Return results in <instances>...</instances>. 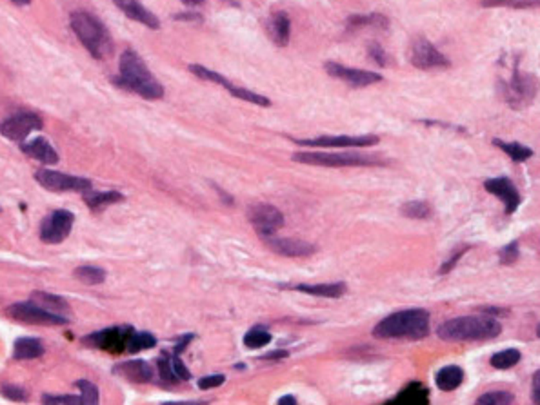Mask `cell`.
<instances>
[{"label": "cell", "instance_id": "681fc988", "mask_svg": "<svg viewBox=\"0 0 540 405\" xmlns=\"http://www.w3.org/2000/svg\"><path fill=\"white\" fill-rule=\"evenodd\" d=\"M279 404L281 405H296V398H293V396H282V398H279Z\"/></svg>", "mask_w": 540, "mask_h": 405}, {"label": "cell", "instance_id": "f35d334b", "mask_svg": "<svg viewBox=\"0 0 540 405\" xmlns=\"http://www.w3.org/2000/svg\"><path fill=\"white\" fill-rule=\"evenodd\" d=\"M156 367H159V373H161V378L164 380V382H177V376H175V373H173V367H172V356H167V354H162L161 358H159V362H156Z\"/></svg>", "mask_w": 540, "mask_h": 405}, {"label": "cell", "instance_id": "4dcf8cb0", "mask_svg": "<svg viewBox=\"0 0 540 405\" xmlns=\"http://www.w3.org/2000/svg\"><path fill=\"white\" fill-rule=\"evenodd\" d=\"M156 345V338L151 334V332L145 331H133L130 336V342H128V353H139V351H144V349H151Z\"/></svg>", "mask_w": 540, "mask_h": 405}, {"label": "cell", "instance_id": "c3c4849f", "mask_svg": "<svg viewBox=\"0 0 540 405\" xmlns=\"http://www.w3.org/2000/svg\"><path fill=\"white\" fill-rule=\"evenodd\" d=\"M287 351H277V353H268L262 356V360H277V358H286Z\"/></svg>", "mask_w": 540, "mask_h": 405}, {"label": "cell", "instance_id": "f546056e", "mask_svg": "<svg viewBox=\"0 0 540 405\" xmlns=\"http://www.w3.org/2000/svg\"><path fill=\"white\" fill-rule=\"evenodd\" d=\"M75 278L78 282H82L86 286H99L102 282L106 280V271L100 269V267H95V265H80L75 269Z\"/></svg>", "mask_w": 540, "mask_h": 405}, {"label": "cell", "instance_id": "ac0fdd59", "mask_svg": "<svg viewBox=\"0 0 540 405\" xmlns=\"http://www.w3.org/2000/svg\"><path fill=\"white\" fill-rule=\"evenodd\" d=\"M113 2L131 21L141 22V24H144V26L150 27V29H159V27H161V21H159L148 8H144L139 0H113Z\"/></svg>", "mask_w": 540, "mask_h": 405}, {"label": "cell", "instance_id": "d6a6232c", "mask_svg": "<svg viewBox=\"0 0 540 405\" xmlns=\"http://www.w3.org/2000/svg\"><path fill=\"white\" fill-rule=\"evenodd\" d=\"M520 358H522V354H520L519 349H504V351L491 356V365L495 369L504 371V369L515 367L520 362Z\"/></svg>", "mask_w": 540, "mask_h": 405}, {"label": "cell", "instance_id": "ba28073f", "mask_svg": "<svg viewBox=\"0 0 540 405\" xmlns=\"http://www.w3.org/2000/svg\"><path fill=\"white\" fill-rule=\"evenodd\" d=\"M35 180L44 189L53 193H86L91 189V180L82 177H73L68 173L53 171V169H38Z\"/></svg>", "mask_w": 540, "mask_h": 405}, {"label": "cell", "instance_id": "bcb514c9", "mask_svg": "<svg viewBox=\"0 0 540 405\" xmlns=\"http://www.w3.org/2000/svg\"><path fill=\"white\" fill-rule=\"evenodd\" d=\"M224 380H226L224 374H209V376H204V378L198 380V387L200 389H213V387L222 385Z\"/></svg>", "mask_w": 540, "mask_h": 405}, {"label": "cell", "instance_id": "74e56055", "mask_svg": "<svg viewBox=\"0 0 540 405\" xmlns=\"http://www.w3.org/2000/svg\"><path fill=\"white\" fill-rule=\"evenodd\" d=\"M80 391V398H82V404L86 405H95L99 404V387L89 382V380H78L75 384Z\"/></svg>", "mask_w": 540, "mask_h": 405}, {"label": "cell", "instance_id": "ffe728a7", "mask_svg": "<svg viewBox=\"0 0 540 405\" xmlns=\"http://www.w3.org/2000/svg\"><path fill=\"white\" fill-rule=\"evenodd\" d=\"M113 373L130 380V382H135V384H148L153 380V369L144 360H133V362L115 365Z\"/></svg>", "mask_w": 540, "mask_h": 405}, {"label": "cell", "instance_id": "4316f807", "mask_svg": "<svg viewBox=\"0 0 540 405\" xmlns=\"http://www.w3.org/2000/svg\"><path fill=\"white\" fill-rule=\"evenodd\" d=\"M32 300L36 302L38 306H42L44 309L51 312H57V315H62V312L69 311V304L64 298L57 295H51V293H44V291H35L32 296Z\"/></svg>", "mask_w": 540, "mask_h": 405}, {"label": "cell", "instance_id": "f1b7e54d", "mask_svg": "<svg viewBox=\"0 0 540 405\" xmlns=\"http://www.w3.org/2000/svg\"><path fill=\"white\" fill-rule=\"evenodd\" d=\"M493 144L499 147V149L504 151L506 155L513 162H526L533 156V149L524 146V144H520V142H504L500 140V138H495Z\"/></svg>", "mask_w": 540, "mask_h": 405}, {"label": "cell", "instance_id": "8992f818", "mask_svg": "<svg viewBox=\"0 0 540 405\" xmlns=\"http://www.w3.org/2000/svg\"><path fill=\"white\" fill-rule=\"evenodd\" d=\"M293 160L301 164L324 167H362V166H384L386 162L377 160L373 156L364 155H338V153H295Z\"/></svg>", "mask_w": 540, "mask_h": 405}, {"label": "cell", "instance_id": "f5cc1de1", "mask_svg": "<svg viewBox=\"0 0 540 405\" xmlns=\"http://www.w3.org/2000/svg\"><path fill=\"white\" fill-rule=\"evenodd\" d=\"M11 2H13V4H16V5H27V4H30V2H32V0H11Z\"/></svg>", "mask_w": 540, "mask_h": 405}, {"label": "cell", "instance_id": "ab89813d", "mask_svg": "<svg viewBox=\"0 0 540 405\" xmlns=\"http://www.w3.org/2000/svg\"><path fill=\"white\" fill-rule=\"evenodd\" d=\"M0 395L5 396V398H10V400H13V402H24L27 398L26 391L15 384L2 385V387H0Z\"/></svg>", "mask_w": 540, "mask_h": 405}, {"label": "cell", "instance_id": "44dd1931", "mask_svg": "<svg viewBox=\"0 0 540 405\" xmlns=\"http://www.w3.org/2000/svg\"><path fill=\"white\" fill-rule=\"evenodd\" d=\"M388 404L395 405H426L430 404V391L421 382H411L400 391L395 398L388 400Z\"/></svg>", "mask_w": 540, "mask_h": 405}, {"label": "cell", "instance_id": "6da1fadb", "mask_svg": "<svg viewBox=\"0 0 540 405\" xmlns=\"http://www.w3.org/2000/svg\"><path fill=\"white\" fill-rule=\"evenodd\" d=\"M111 80L115 86L141 95L142 99L159 100L164 97L162 84L151 75L150 68L145 66L141 55L133 49H126L120 55L119 77H113Z\"/></svg>", "mask_w": 540, "mask_h": 405}, {"label": "cell", "instance_id": "9a60e30c", "mask_svg": "<svg viewBox=\"0 0 540 405\" xmlns=\"http://www.w3.org/2000/svg\"><path fill=\"white\" fill-rule=\"evenodd\" d=\"M324 68H326L329 77L338 78V80L349 84L351 88H366V86H371V84L382 82V77L379 73L366 71V69L348 68V66H342V64L337 62H326Z\"/></svg>", "mask_w": 540, "mask_h": 405}, {"label": "cell", "instance_id": "8fae6325", "mask_svg": "<svg viewBox=\"0 0 540 405\" xmlns=\"http://www.w3.org/2000/svg\"><path fill=\"white\" fill-rule=\"evenodd\" d=\"M410 62L416 69H442L449 68V60L446 55H442L432 42L424 37H419L411 42L410 46Z\"/></svg>", "mask_w": 540, "mask_h": 405}, {"label": "cell", "instance_id": "d590c367", "mask_svg": "<svg viewBox=\"0 0 540 405\" xmlns=\"http://www.w3.org/2000/svg\"><path fill=\"white\" fill-rule=\"evenodd\" d=\"M515 402V396L508 391H489L477 400L478 405H509Z\"/></svg>", "mask_w": 540, "mask_h": 405}, {"label": "cell", "instance_id": "7402d4cb", "mask_svg": "<svg viewBox=\"0 0 540 405\" xmlns=\"http://www.w3.org/2000/svg\"><path fill=\"white\" fill-rule=\"evenodd\" d=\"M268 35H270V38L275 42L277 46H287L291 35V22L287 13L277 11V13L270 16V21H268Z\"/></svg>", "mask_w": 540, "mask_h": 405}, {"label": "cell", "instance_id": "277c9868", "mask_svg": "<svg viewBox=\"0 0 540 405\" xmlns=\"http://www.w3.org/2000/svg\"><path fill=\"white\" fill-rule=\"evenodd\" d=\"M69 24L80 44L93 58L104 60L113 53V38L109 35L108 27L95 15L88 11H75L69 16Z\"/></svg>", "mask_w": 540, "mask_h": 405}, {"label": "cell", "instance_id": "4fadbf2b", "mask_svg": "<svg viewBox=\"0 0 540 405\" xmlns=\"http://www.w3.org/2000/svg\"><path fill=\"white\" fill-rule=\"evenodd\" d=\"M133 331H135L133 328H108L104 331L91 332L82 342L89 347L100 349L106 353H122L128 349V342Z\"/></svg>", "mask_w": 540, "mask_h": 405}, {"label": "cell", "instance_id": "83f0119b", "mask_svg": "<svg viewBox=\"0 0 540 405\" xmlns=\"http://www.w3.org/2000/svg\"><path fill=\"white\" fill-rule=\"evenodd\" d=\"M348 29H360V27L373 26L379 29H386L390 26V21L380 13H368V15H351L346 22Z\"/></svg>", "mask_w": 540, "mask_h": 405}, {"label": "cell", "instance_id": "5b68a950", "mask_svg": "<svg viewBox=\"0 0 540 405\" xmlns=\"http://www.w3.org/2000/svg\"><path fill=\"white\" fill-rule=\"evenodd\" d=\"M500 95L506 104L513 110H522L530 106L539 91V80L533 75L522 73L519 66L515 64L511 77L508 80H500Z\"/></svg>", "mask_w": 540, "mask_h": 405}, {"label": "cell", "instance_id": "e575fe53", "mask_svg": "<svg viewBox=\"0 0 540 405\" xmlns=\"http://www.w3.org/2000/svg\"><path fill=\"white\" fill-rule=\"evenodd\" d=\"M229 93L233 95L235 99L244 100V102H250V104L262 106V108H268V106H271L270 99H266V97H262V95H259V93H253V91H250V89L239 88V86H233Z\"/></svg>", "mask_w": 540, "mask_h": 405}, {"label": "cell", "instance_id": "7a4b0ae2", "mask_svg": "<svg viewBox=\"0 0 540 405\" xmlns=\"http://www.w3.org/2000/svg\"><path fill=\"white\" fill-rule=\"evenodd\" d=\"M430 334V312L426 309H406L380 320L373 329L382 340H422Z\"/></svg>", "mask_w": 540, "mask_h": 405}, {"label": "cell", "instance_id": "2e32d148", "mask_svg": "<svg viewBox=\"0 0 540 405\" xmlns=\"http://www.w3.org/2000/svg\"><path fill=\"white\" fill-rule=\"evenodd\" d=\"M484 189L502 200L506 208V214H513L520 208V204H522V197H520L519 189L508 177L488 178L484 182Z\"/></svg>", "mask_w": 540, "mask_h": 405}, {"label": "cell", "instance_id": "d4e9b609", "mask_svg": "<svg viewBox=\"0 0 540 405\" xmlns=\"http://www.w3.org/2000/svg\"><path fill=\"white\" fill-rule=\"evenodd\" d=\"M462 382H464V371L462 367H458V365H446V367H442L435 376L436 387L441 391H444V393L458 389Z\"/></svg>", "mask_w": 540, "mask_h": 405}, {"label": "cell", "instance_id": "ee69618b", "mask_svg": "<svg viewBox=\"0 0 540 405\" xmlns=\"http://www.w3.org/2000/svg\"><path fill=\"white\" fill-rule=\"evenodd\" d=\"M468 251H469V245H462L460 249L455 251V253H453V255L449 256V258H447L446 262H444V264H442V267H441V271H438V273H441V275H447V273H449V271H451L453 267H455V265L458 264V260L462 258L464 253H468Z\"/></svg>", "mask_w": 540, "mask_h": 405}, {"label": "cell", "instance_id": "cb8c5ba5", "mask_svg": "<svg viewBox=\"0 0 540 405\" xmlns=\"http://www.w3.org/2000/svg\"><path fill=\"white\" fill-rule=\"evenodd\" d=\"M82 197L86 206L93 211H100V209L124 200V195L119 191H93V189H89V191L82 193Z\"/></svg>", "mask_w": 540, "mask_h": 405}, {"label": "cell", "instance_id": "8d00e7d4", "mask_svg": "<svg viewBox=\"0 0 540 405\" xmlns=\"http://www.w3.org/2000/svg\"><path fill=\"white\" fill-rule=\"evenodd\" d=\"M271 342V334L266 329H251V331L246 332L244 336V345L250 349H259V347H266L268 343Z\"/></svg>", "mask_w": 540, "mask_h": 405}, {"label": "cell", "instance_id": "484cf974", "mask_svg": "<svg viewBox=\"0 0 540 405\" xmlns=\"http://www.w3.org/2000/svg\"><path fill=\"white\" fill-rule=\"evenodd\" d=\"M295 289L301 293H306V295L322 296V298H340L348 287H346V284H342V282H337V284H315V286L301 284V286H296Z\"/></svg>", "mask_w": 540, "mask_h": 405}, {"label": "cell", "instance_id": "e0dca14e", "mask_svg": "<svg viewBox=\"0 0 540 405\" xmlns=\"http://www.w3.org/2000/svg\"><path fill=\"white\" fill-rule=\"evenodd\" d=\"M266 245L277 255L290 256V258H306V256L315 255L317 247L309 242L296 238H275V236H266Z\"/></svg>", "mask_w": 540, "mask_h": 405}, {"label": "cell", "instance_id": "9c48e42d", "mask_svg": "<svg viewBox=\"0 0 540 405\" xmlns=\"http://www.w3.org/2000/svg\"><path fill=\"white\" fill-rule=\"evenodd\" d=\"M42 119L36 113L30 111H21L8 116V119L0 124V133L13 142H24L27 136L32 135L33 131L42 130Z\"/></svg>", "mask_w": 540, "mask_h": 405}, {"label": "cell", "instance_id": "7dc6e473", "mask_svg": "<svg viewBox=\"0 0 540 405\" xmlns=\"http://www.w3.org/2000/svg\"><path fill=\"white\" fill-rule=\"evenodd\" d=\"M531 398L535 404H540V371H537L531 380Z\"/></svg>", "mask_w": 540, "mask_h": 405}, {"label": "cell", "instance_id": "f907efd6", "mask_svg": "<svg viewBox=\"0 0 540 405\" xmlns=\"http://www.w3.org/2000/svg\"><path fill=\"white\" fill-rule=\"evenodd\" d=\"M484 312H489V315H493V317L497 318L499 315H506L508 311H504V309H495V307H486V309H484Z\"/></svg>", "mask_w": 540, "mask_h": 405}, {"label": "cell", "instance_id": "b9f144b4", "mask_svg": "<svg viewBox=\"0 0 540 405\" xmlns=\"http://www.w3.org/2000/svg\"><path fill=\"white\" fill-rule=\"evenodd\" d=\"M42 402L44 404H82V398L80 396H71V395H44L42 396Z\"/></svg>", "mask_w": 540, "mask_h": 405}, {"label": "cell", "instance_id": "f6af8a7d", "mask_svg": "<svg viewBox=\"0 0 540 405\" xmlns=\"http://www.w3.org/2000/svg\"><path fill=\"white\" fill-rule=\"evenodd\" d=\"M172 367H173V373H175V376H177L178 380H186L187 382V380L191 378L189 369L182 364V360L178 358V354H175V353H173V356H172Z\"/></svg>", "mask_w": 540, "mask_h": 405}, {"label": "cell", "instance_id": "d6986e66", "mask_svg": "<svg viewBox=\"0 0 540 405\" xmlns=\"http://www.w3.org/2000/svg\"><path fill=\"white\" fill-rule=\"evenodd\" d=\"M21 147L27 156H32V158L38 160L40 164L55 166L58 162V153L44 136H35V138H32L30 142H24Z\"/></svg>", "mask_w": 540, "mask_h": 405}, {"label": "cell", "instance_id": "7bdbcfd3", "mask_svg": "<svg viewBox=\"0 0 540 405\" xmlns=\"http://www.w3.org/2000/svg\"><path fill=\"white\" fill-rule=\"evenodd\" d=\"M368 55L371 58H373L375 62L379 64V66H388V53L384 51V47L380 46V44H377V42H371L368 46Z\"/></svg>", "mask_w": 540, "mask_h": 405}, {"label": "cell", "instance_id": "5bb4252c", "mask_svg": "<svg viewBox=\"0 0 540 405\" xmlns=\"http://www.w3.org/2000/svg\"><path fill=\"white\" fill-rule=\"evenodd\" d=\"M298 146L309 147H368L379 144V136H318V138H291Z\"/></svg>", "mask_w": 540, "mask_h": 405}, {"label": "cell", "instance_id": "603a6c76", "mask_svg": "<svg viewBox=\"0 0 540 405\" xmlns=\"http://www.w3.org/2000/svg\"><path fill=\"white\" fill-rule=\"evenodd\" d=\"M46 353L44 343L38 338H19L13 343V358L15 360H35Z\"/></svg>", "mask_w": 540, "mask_h": 405}, {"label": "cell", "instance_id": "3957f363", "mask_svg": "<svg viewBox=\"0 0 540 405\" xmlns=\"http://www.w3.org/2000/svg\"><path fill=\"white\" fill-rule=\"evenodd\" d=\"M500 332L502 326L495 317H458L436 328V336L444 342H480L497 338Z\"/></svg>", "mask_w": 540, "mask_h": 405}, {"label": "cell", "instance_id": "836d02e7", "mask_svg": "<svg viewBox=\"0 0 540 405\" xmlns=\"http://www.w3.org/2000/svg\"><path fill=\"white\" fill-rule=\"evenodd\" d=\"M402 214L408 217V219H415V220H426L432 217L433 209L432 206L427 202H422V200H415V202H406L402 206Z\"/></svg>", "mask_w": 540, "mask_h": 405}, {"label": "cell", "instance_id": "7c38bea8", "mask_svg": "<svg viewBox=\"0 0 540 405\" xmlns=\"http://www.w3.org/2000/svg\"><path fill=\"white\" fill-rule=\"evenodd\" d=\"M75 214L66 209H57L40 223V240L46 244H60L71 233Z\"/></svg>", "mask_w": 540, "mask_h": 405}, {"label": "cell", "instance_id": "30bf717a", "mask_svg": "<svg viewBox=\"0 0 540 405\" xmlns=\"http://www.w3.org/2000/svg\"><path fill=\"white\" fill-rule=\"evenodd\" d=\"M248 219H250L251 225L255 228V231L266 238V236H273L279 229L284 228L286 219L284 214L271 204H257L251 206L248 211Z\"/></svg>", "mask_w": 540, "mask_h": 405}, {"label": "cell", "instance_id": "52a82bcc", "mask_svg": "<svg viewBox=\"0 0 540 405\" xmlns=\"http://www.w3.org/2000/svg\"><path fill=\"white\" fill-rule=\"evenodd\" d=\"M5 315L16 322L32 323V326H66L69 320L64 315H57L38 306L36 302H16L5 309Z\"/></svg>", "mask_w": 540, "mask_h": 405}, {"label": "cell", "instance_id": "1f68e13d", "mask_svg": "<svg viewBox=\"0 0 540 405\" xmlns=\"http://www.w3.org/2000/svg\"><path fill=\"white\" fill-rule=\"evenodd\" d=\"M189 71H191L195 77L202 78V80L220 84V86H222L224 89H228V91H231V88L235 86V84L229 82L226 77H222V75L217 73V71H211V69L204 68V66H200V64H191V66H189Z\"/></svg>", "mask_w": 540, "mask_h": 405}, {"label": "cell", "instance_id": "60d3db41", "mask_svg": "<svg viewBox=\"0 0 540 405\" xmlns=\"http://www.w3.org/2000/svg\"><path fill=\"white\" fill-rule=\"evenodd\" d=\"M520 256V251H519V242H511V244H508L506 247H502L499 253V258L500 262L504 265H511L515 264L517 260H519Z\"/></svg>", "mask_w": 540, "mask_h": 405}, {"label": "cell", "instance_id": "11a10c76", "mask_svg": "<svg viewBox=\"0 0 540 405\" xmlns=\"http://www.w3.org/2000/svg\"><path fill=\"white\" fill-rule=\"evenodd\" d=\"M537 336L540 338V323H539V328H537Z\"/></svg>", "mask_w": 540, "mask_h": 405}, {"label": "cell", "instance_id": "816d5d0a", "mask_svg": "<svg viewBox=\"0 0 540 405\" xmlns=\"http://www.w3.org/2000/svg\"><path fill=\"white\" fill-rule=\"evenodd\" d=\"M504 0H484L482 4L484 5H497V4H502Z\"/></svg>", "mask_w": 540, "mask_h": 405}, {"label": "cell", "instance_id": "db71d44e", "mask_svg": "<svg viewBox=\"0 0 540 405\" xmlns=\"http://www.w3.org/2000/svg\"><path fill=\"white\" fill-rule=\"evenodd\" d=\"M182 2H186V4H189V5H195V4H200L202 0H182Z\"/></svg>", "mask_w": 540, "mask_h": 405}]
</instances>
